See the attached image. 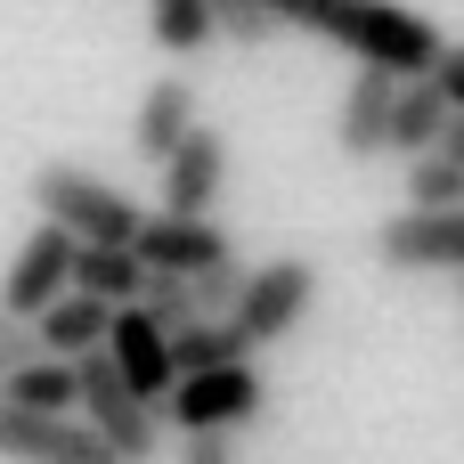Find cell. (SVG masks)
Wrapping results in <instances>:
<instances>
[{
  "label": "cell",
  "instance_id": "obj_3",
  "mask_svg": "<svg viewBox=\"0 0 464 464\" xmlns=\"http://www.w3.org/2000/svg\"><path fill=\"white\" fill-rule=\"evenodd\" d=\"M82 367V400H73V416L114 449L122 464H155V440H163V416L106 367V351H90V359H73Z\"/></svg>",
  "mask_w": 464,
  "mask_h": 464
},
{
  "label": "cell",
  "instance_id": "obj_18",
  "mask_svg": "<svg viewBox=\"0 0 464 464\" xmlns=\"http://www.w3.org/2000/svg\"><path fill=\"white\" fill-rule=\"evenodd\" d=\"M237 359H253V343H245L228 318H196V326H179V334H171V367H179V375L237 367Z\"/></svg>",
  "mask_w": 464,
  "mask_h": 464
},
{
  "label": "cell",
  "instance_id": "obj_9",
  "mask_svg": "<svg viewBox=\"0 0 464 464\" xmlns=\"http://www.w3.org/2000/svg\"><path fill=\"white\" fill-rule=\"evenodd\" d=\"M65 285H73V237L41 220V228H33L24 245H16V261H8V277H0V310L33 326V318H41V310H49V302L65 294Z\"/></svg>",
  "mask_w": 464,
  "mask_h": 464
},
{
  "label": "cell",
  "instance_id": "obj_15",
  "mask_svg": "<svg viewBox=\"0 0 464 464\" xmlns=\"http://www.w3.org/2000/svg\"><path fill=\"white\" fill-rule=\"evenodd\" d=\"M449 114H457V106L440 98V82H432V73L400 82V98H392V147H383V155H408V163H416V155H432V147H440V130H449Z\"/></svg>",
  "mask_w": 464,
  "mask_h": 464
},
{
  "label": "cell",
  "instance_id": "obj_1",
  "mask_svg": "<svg viewBox=\"0 0 464 464\" xmlns=\"http://www.w3.org/2000/svg\"><path fill=\"white\" fill-rule=\"evenodd\" d=\"M269 16L294 24V33H318L334 49H351L359 65H383L392 82L432 73L440 49H449L440 24L424 8H400V0H269Z\"/></svg>",
  "mask_w": 464,
  "mask_h": 464
},
{
  "label": "cell",
  "instance_id": "obj_27",
  "mask_svg": "<svg viewBox=\"0 0 464 464\" xmlns=\"http://www.w3.org/2000/svg\"><path fill=\"white\" fill-rule=\"evenodd\" d=\"M440 155H457V163H464V114H449V130H440Z\"/></svg>",
  "mask_w": 464,
  "mask_h": 464
},
{
  "label": "cell",
  "instance_id": "obj_10",
  "mask_svg": "<svg viewBox=\"0 0 464 464\" xmlns=\"http://www.w3.org/2000/svg\"><path fill=\"white\" fill-rule=\"evenodd\" d=\"M106 367L163 416V400H171V383H179V367H171V334L130 302V310H114V326H106Z\"/></svg>",
  "mask_w": 464,
  "mask_h": 464
},
{
  "label": "cell",
  "instance_id": "obj_17",
  "mask_svg": "<svg viewBox=\"0 0 464 464\" xmlns=\"http://www.w3.org/2000/svg\"><path fill=\"white\" fill-rule=\"evenodd\" d=\"M82 400V367L73 359H33L8 375V408H33V416H73Z\"/></svg>",
  "mask_w": 464,
  "mask_h": 464
},
{
  "label": "cell",
  "instance_id": "obj_6",
  "mask_svg": "<svg viewBox=\"0 0 464 464\" xmlns=\"http://www.w3.org/2000/svg\"><path fill=\"white\" fill-rule=\"evenodd\" d=\"M155 171H163V212H171V220H212V204H220V188H228V139H220L212 122H196Z\"/></svg>",
  "mask_w": 464,
  "mask_h": 464
},
{
  "label": "cell",
  "instance_id": "obj_20",
  "mask_svg": "<svg viewBox=\"0 0 464 464\" xmlns=\"http://www.w3.org/2000/svg\"><path fill=\"white\" fill-rule=\"evenodd\" d=\"M408 212H464V163L457 155H416L408 163Z\"/></svg>",
  "mask_w": 464,
  "mask_h": 464
},
{
  "label": "cell",
  "instance_id": "obj_23",
  "mask_svg": "<svg viewBox=\"0 0 464 464\" xmlns=\"http://www.w3.org/2000/svg\"><path fill=\"white\" fill-rule=\"evenodd\" d=\"M188 294H196V318H228V310H237V294H245V261H220V269L188 277Z\"/></svg>",
  "mask_w": 464,
  "mask_h": 464
},
{
  "label": "cell",
  "instance_id": "obj_28",
  "mask_svg": "<svg viewBox=\"0 0 464 464\" xmlns=\"http://www.w3.org/2000/svg\"><path fill=\"white\" fill-rule=\"evenodd\" d=\"M0 408H8V367H0Z\"/></svg>",
  "mask_w": 464,
  "mask_h": 464
},
{
  "label": "cell",
  "instance_id": "obj_26",
  "mask_svg": "<svg viewBox=\"0 0 464 464\" xmlns=\"http://www.w3.org/2000/svg\"><path fill=\"white\" fill-rule=\"evenodd\" d=\"M432 82H440V98H449V106L464 114V49H457V41L440 49V65H432Z\"/></svg>",
  "mask_w": 464,
  "mask_h": 464
},
{
  "label": "cell",
  "instance_id": "obj_12",
  "mask_svg": "<svg viewBox=\"0 0 464 464\" xmlns=\"http://www.w3.org/2000/svg\"><path fill=\"white\" fill-rule=\"evenodd\" d=\"M392 98H400V82H392L383 65H359V73H351V90H343V106H334V147H343L351 163H367V155L392 147Z\"/></svg>",
  "mask_w": 464,
  "mask_h": 464
},
{
  "label": "cell",
  "instance_id": "obj_25",
  "mask_svg": "<svg viewBox=\"0 0 464 464\" xmlns=\"http://www.w3.org/2000/svg\"><path fill=\"white\" fill-rule=\"evenodd\" d=\"M179 464H237V440H228V432H188Z\"/></svg>",
  "mask_w": 464,
  "mask_h": 464
},
{
  "label": "cell",
  "instance_id": "obj_7",
  "mask_svg": "<svg viewBox=\"0 0 464 464\" xmlns=\"http://www.w3.org/2000/svg\"><path fill=\"white\" fill-rule=\"evenodd\" d=\"M130 253H139L147 277H204V269L237 261L228 228H212V220H171V212H147L139 237H130Z\"/></svg>",
  "mask_w": 464,
  "mask_h": 464
},
{
  "label": "cell",
  "instance_id": "obj_2",
  "mask_svg": "<svg viewBox=\"0 0 464 464\" xmlns=\"http://www.w3.org/2000/svg\"><path fill=\"white\" fill-rule=\"evenodd\" d=\"M33 212H41L49 228H65L73 245H130L139 220H147L114 179H98V171H82V163H41V171H33Z\"/></svg>",
  "mask_w": 464,
  "mask_h": 464
},
{
  "label": "cell",
  "instance_id": "obj_14",
  "mask_svg": "<svg viewBox=\"0 0 464 464\" xmlns=\"http://www.w3.org/2000/svg\"><path fill=\"white\" fill-rule=\"evenodd\" d=\"M106 326H114V310L65 285V294L33 318V343H41V359H90V351H106Z\"/></svg>",
  "mask_w": 464,
  "mask_h": 464
},
{
  "label": "cell",
  "instance_id": "obj_22",
  "mask_svg": "<svg viewBox=\"0 0 464 464\" xmlns=\"http://www.w3.org/2000/svg\"><path fill=\"white\" fill-rule=\"evenodd\" d=\"M139 310L163 326V334H179V326H196V294H188V277H147V294H139Z\"/></svg>",
  "mask_w": 464,
  "mask_h": 464
},
{
  "label": "cell",
  "instance_id": "obj_13",
  "mask_svg": "<svg viewBox=\"0 0 464 464\" xmlns=\"http://www.w3.org/2000/svg\"><path fill=\"white\" fill-rule=\"evenodd\" d=\"M196 122H204V114H196V82H188V73H163V82H147V98H139L130 155H139V163H163Z\"/></svg>",
  "mask_w": 464,
  "mask_h": 464
},
{
  "label": "cell",
  "instance_id": "obj_4",
  "mask_svg": "<svg viewBox=\"0 0 464 464\" xmlns=\"http://www.w3.org/2000/svg\"><path fill=\"white\" fill-rule=\"evenodd\" d=\"M163 416H171L179 432H228V440H237L253 416H269V383H261L253 359H237V367H204V375H179V383H171Z\"/></svg>",
  "mask_w": 464,
  "mask_h": 464
},
{
  "label": "cell",
  "instance_id": "obj_8",
  "mask_svg": "<svg viewBox=\"0 0 464 464\" xmlns=\"http://www.w3.org/2000/svg\"><path fill=\"white\" fill-rule=\"evenodd\" d=\"M0 457L8 464H122L82 416H33V408H0Z\"/></svg>",
  "mask_w": 464,
  "mask_h": 464
},
{
  "label": "cell",
  "instance_id": "obj_21",
  "mask_svg": "<svg viewBox=\"0 0 464 464\" xmlns=\"http://www.w3.org/2000/svg\"><path fill=\"white\" fill-rule=\"evenodd\" d=\"M204 16H212V33H220V41H237V49H261V41L277 33L269 0H204Z\"/></svg>",
  "mask_w": 464,
  "mask_h": 464
},
{
  "label": "cell",
  "instance_id": "obj_24",
  "mask_svg": "<svg viewBox=\"0 0 464 464\" xmlns=\"http://www.w3.org/2000/svg\"><path fill=\"white\" fill-rule=\"evenodd\" d=\"M33 359H41V343H33V326H24V318H8V310H0V367H8V375H16V367H33Z\"/></svg>",
  "mask_w": 464,
  "mask_h": 464
},
{
  "label": "cell",
  "instance_id": "obj_16",
  "mask_svg": "<svg viewBox=\"0 0 464 464\" xmlns=\"http://www.w3.org/2000/svg\"><path fill=\"white\" fill-rule=\"evenodd\" d=\"M73 294L106 302V310H130L147 294V269L130 245H73Z\"/></svg>",
  "mask_w": 464,
  "mask_h": 464
},
{
  "label": "cell",
  "instance_id": "obj_5",
  "mask_svg": "<svg viewBox=\"0 0 464 464\" xmlns=\"http://www.w3.org/2000/svg\"><path fill=\"white\" fill-rule=\"evenodd\" d=\"M310 302H318V261L285 253V261H261V269H245V294H237L228 326H237V334L261 351V343L294 334V326L310 318Z\"/></svg>",
  "mask_w": 464,
  "mask_h": 464
},
{
  "label": "cell",
  "instance_id": "obj_19",
  "mask_svg": "<svg viewBox=\"0 0 464 464\" xmlns=\"http://www.w3.org/2000/svg\"><path fill=\"white\" fill-rule=\"evenodd\" d=\"M147 33H155V49H171V57H204L220 33H212V16H204V0H147Z\"/></svg>",
  "mask_w": 464,
  "mask_h": 464
},
{
  "label": "cell",
  "instance_id": "obj_11",
  "mask_svg": "<svg viewBox=\"0 0 464 464\" xmlns=\"http://www.w3.org/2000/svg\"><path fill=\"white\" fill-rule=\"evenodd\" d=\"M383 269H457L464 277V212H392L375 228Z\"/></svg>",
  "mask_w": 464,
  "mask_h": 464
}]
</instances>
